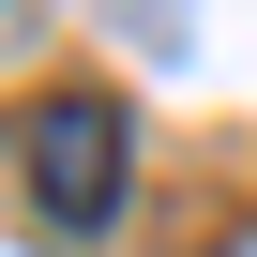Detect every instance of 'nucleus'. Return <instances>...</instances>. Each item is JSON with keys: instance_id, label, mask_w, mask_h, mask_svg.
Returning a JSON list of instances; mask_svg holds the SVG:
<instances>
[{"instance_id": "obj_1", "label": "nucleus", "mask_w": 257, "mask_h": 257, "mask_svg": "<svg viewBox=\"0 0 257 257\" xmlns=\"http://www.w3.org/2000/svg\"><path fill=\"white\" fill-rule=\"evenodd\" d=\"M121 152H137L121 91H46V106H16V182H31V227H61V242L121 227Z\"/></svg>"}]
</instances>
